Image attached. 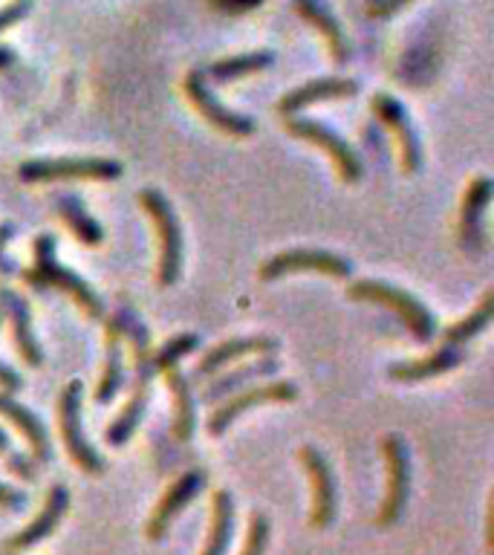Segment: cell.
I'll list each match as a JSON object with an SVG mask.
<instances>
[{"label":"cell","mask_w":494,"mask_h":555,"mask_svg":"<svg viewBox=\"0 0 494 555\" xmlns=\"http://www.w3.org/2000/svg\"><path fill=\"white\" fill-rule=\"evenodd\" d=\"M125 336L130 338V347H133V359H136V367H133V385H130V399L125 402V408L119 411V416L107 425L104 431V440L113 449H119L125 442L136 434L142 416L147 414V405H151V390H154L156 379V364H154V347H151V330L142 319H136L133 312L125 307Z\"/></svg>","instance_id":"obj_1"},{"label":"cell","mask_w":494,"mask_h":555,"mask_svg":"<svg viewBox=\"0 0 494 555\" xmlns=\"http://www.w3.org/2000/svg\"><path fill=\"white\" fill-rule=\"evenodd\" d=\"M55 251H58V241H55V234L43 232L35 237L32 243V267L24 269V284L32 286V289H58L69 298V301L76 304L84 310L87 319L102 321L104 319V301L102 295L95 293L93 286L87 284L84 278L73 272L69 267H64L58 258H55Z\"/></svg>","instance_id":"obj_2"},{"label":"cell","mask_w":494,"mask_h":555,"mask_svg":"<svg viewBox=\"0 0 494 555\" xmlns=\"http://www.w3.org/2000/svg\"><path fill=\"white\" fill-rule=\"evenodd\" d=\"M347 295L353 301L379 304V307L393 310L407 327V333L416 341H422V345L437 336V319H433V312L416 295L402 289V286H393L388 281H376V278H364V281H355V284L347 286Z\"/></svg>","instance_id":"obj_3"},{"label":"cell","mask_w":494,"mask_h":555,"mask_svg":"<svg viewBox=\"0 0 494 555\" xmlns=\"http://www.w3.org/2000/svg\"><path fill=\"white\" fill-rule=\"evenodd\" d=\"M139 206L159 232V267H156V281L159 286H173L180 281L182 272V225L180 217L173 211L171 199L162 191L147 185L139 191Z\"/></svg>","instance_id":"obj_4"},{"label":"cell","mask_w":494,"mask_h":555,"mask_svg":"<svg viewBox=\"0 0 494 555\" xmlns=\"http://www.w3.org/2000/svg\"><path fill=\"white\" fill-rule=\"evenodd\" d=\"M125 165L110 156H38L17 165L24 182H64V180H119Z\"/></svg>","instance_id":"obj_5"},{"label":"cell","mask_w":494,"mask_h":555,"mask_svg":"<svg viewBox=\"0 0 494 555\" xmlns=\"http://www.w3.org/2000/svg\"><path fill=\"white\" fill-rule=\"evenodd\" d=\"M81 405H84V385L78 379H69L58 397V428L64 449L69 460L87 475H104L107 460L99 454L93 442L87 440L84 423H81Z\"/></svg>","instance_id":"obj_6"},{"label":"cell","mask_w":494,"mask_h":555,"mask_svg":"<svg viewBox=\"0 0 494 555\" xmlns=\"http://www.w3.org/2000/svg\"><path fill=\"white\" fill-rule=\"evenodd\" d=\"M381 454H385V466H388V492L376 515V527L388 529L393 527L411 498V451L402 434H385L381 440Z\"/></svg>","instance_id":"obj_7"},{"label":"cell","mask_w":494,"mask_h":555,"mask_svg":"<svg viewBox=\"0 0 494 555\" xmlns=\"http://www.w3.org/2000/svg\"><path fill=\"white\" fill-rule=\"evenodd\" d=\"M286 130H289L295 139L321 147V151L333 159L338 177L344 182H359L364 177L362 156L355 154V147L350 145L341 133H336V130L329 128V125H324V121L307 119V116H298V119H295L292 116V119H286Z\"/></svg>","instance_id":"obj_8"},{"label":"cell","mask_w":494,"mask_h":555,"mask_svg":"<svg viewBox=\"0 0 494 555\" xmlns=\"http://www.w3.org/2000/svg\"><path fill=\"white\" fill-rule=\"evenodd\" d=\"M295 272H318L327 278H350L353 275V260L329 249H286L277 251L260 267V281H277V278L295 275Z\"/></svg>","instance_id":"obj_9"},{"label":"cell","mask_w":494,"mask_h":555,"mask_svg":"<svg viewBox=\"0 0 494 555\" xmlns=\"http://www.w3.org/2000/svg\"><path fill=\"white\" fill-rule=\"evenodd\" d=\"M185 99L194 104V111L203 116V119L217 128L225 137H251L258 130V121L246 116V113H237L232 107H225L220 99H217L206 85V73L203 69H191L185 76Z\"/></svg>","instance_id":"obj_10"},{"label":"cell","mask_w":494,"mask_h":555,"mask_svg":"<svg viewBox=\"0 0 494 555\" xmlns=\"http://www.w3.org/2000/svg\"><path fill=\"white\" fill-rule=\"evenodd\" d=\"M298 460H301L303 472H307L312 486L310 527L327 529L338 515V483L336 475H333V466H329L327 457L315 446H301Z\"/></svg>","instance_id":"obj_11"},{"label":"cell","mask_w":494,"mask_h":555,"mask_svg":"<svg viewBox=\"0 0 494 555\" xmlns=\"http://www.w3.org/2000/svg\"><path fill=\"white\" fill-rule=\"evenodd\" d=\"M295 399H298V385L286 379L269 382V385H255V388H243L237 393H232L223 405L217 408L214 414L208 416V434L220 437V434L232 428L237 416H243L251 408L266 405V402H295Z\"/></svg>","instance_id":"obj_12"},{"label":"cell","mask_w":494,"mask_h":555,"mask_svg":"<svg viewBox=\"0 0 494 555\" xmlns=\"http://www.w3.org/2000/svg\"><path fill=\"white\" fill-rule=\"evenodd\" d=\"M203 489H206V472H203V468H191V472L177 477V480L168 486V492L162 494V501L156 503L154 515L147 518V541H162V538L171 532L173 520L180 518L182 512L197 501L199 494H203Z\"/></svg>","instance_id":"obj_13"},{"label":"cell","mask_w":494,"mask_h":555,"mask_svg":"<svg viewBox=\"0 0 494 555\" xmlns=\"http://www.w3.org/2000/svg\"><path fill=\"white\" fill-rule=\"evenodd\" d=\"M373 116L396 137L399 156H402V171L416 173L422 168V142L416 133L414 121L407 116V107L390 93H376L370 99Z\"/></svg>","instance_id":"obj_14"},{"label":"cell","mask_w":494,"mask_h":555,"mask_svg":"<svg viewBox=\"0 0 494 555\" xmlns=\"http://www.w3.org/2000/svg\"><path fill=\"white\" fill-rule=\"evenodd\" d=\"M67 509L69 489L64 483H52L50 489H47V501H43L41 512H38L24 529H17L15 535L3 538V544H0L3 546V553H26V550H32V546H38L41 541H47V538L58 529V524L64 520Z\"/></svg>","instance_id":"obj_15"},{"label":"cell","mask_w":494,"mask_h":555,"mask_svg":"<svg viewBox=\"0 0 494 555\" xmlns=\"http://www.w3.org/2000/svg\"><path fill=\"white\" fill-rule=\"evenodd\" d=\"M494 182L489 177H474L466 185L463 194V206H459V246L466 255L480 258L485 251V208L492 206Z\"/></svg>","instance_id":"obj_16"},{"label":"cell","mask_w":494,"mask_h":555,"mask_svg":"<svg viewBox=\"0 0 494 555\" xmlns=\"http://www.w3.org/2000/svg\"><path fill=\"white\" fill-rule=\"evenodd\" d=\"M121 345H125V310H119L116 315L107 319L104 324V367L102 379L95 385L93 402L95 405H110L116 393L125 385V356H121Z\"/></svg>","instance_id":"obj_17"},{"label":"cell","mask_w":494,"mask_h":555,"mask_svg":"<svg viewBox=\"0 0 494 555\" xmlns=\"http://www.w3.org/2000/svg\"><path fill=\"white\" fill-rule=\"evenodd\" d=\"M359 93V81L347 76H327V78H312L307 85L295 87L289 93L281 95L277 102V113L281 116H298L301 111L312 107L318 102H338V99H350Z\"/></svg>","instance_id":"obj_18"},{"label":"cell","mask_w":494,"mask_h":555,"mask_svg":"<svg viewBox=\"0 0 494 555\" xmlns=\"http://www.w3.org/2000/svg\"><path fill=\"white\" fill-rule=\"evenodd\" d=\"M0 293H3V304H6V321L9 330H12V341H15L17 353L29 367H41L43 364V350L38 345V336H35V321L32 310H29V301L24 295H17L15 289H9L6 281H0Z\"/></svg>","instance_id":"obj_19"},{"label":"cell","mask_w":494,"mask_h":555,"mask_svg":"<svg viewBox=\"0 0 494 555\" xmlns=\"http://www.w3.org/2000/svg\"><path fill=\"white\" fill-rule=\"evenodd\" d=\"M0 416H6L9 423L15 425L17 431L24 434L26 446L32 451V460L38 466H47L52 460V442H50V431H47V425L41 423V416L29 411L24 402H17L12 393H0Z\"/></svg>","instance_id":"obj_20"},{"label":"cell","mask_w":494,"mask_h":555,"mask_svg":"<svg viewBox=\"0 0 494 555\" xmlns=\"http://www.w3.org/2000/svg\"><path fill=\"white\" fill-rule=\"evenodd\" d=\"M466 362V350L457 345H442L425 359H411V362H393L388 367V376L393 382H425L445 376V373L457 371L459 364Z\"/></svg>","instance_id":"obj_21"},{"label":"cell","mask_w":494,"mask_h":555,"mask_svg":"<svg viewBox=\"0 0 494 555\" xmlns=\"http://www.w3.org/2000/svg\"><path fill=\"white\" fill-rule=\"evenodd\" d=\"M165 376V385L171 390L173 399V420L171 431L180 442H188L197 431V399H194V385L185 373L180 371V364H168L159 371Z\"/></svg>","instance_id":"obj_22"},{"label":"cell","mask_w":494,"mask_h":555,"mask_svg":"<svg viewBox=\"0 0 494 555\" xmlns=\"http://www.w3.org/2000/svg\"><path fill=\"white\" fill-rule=\"evenodd\" d=\"M251 353H277V338L272 336H240V338H229L223 345H217L214 350H208L197 364V379H208V376H214L217 371H223L232 362L243 359V356Z\"/></svg>","instance_id":"obj_23"},{"label":"cell","mask_w":494,"mask_h":555,"mask_svg":"<svg viewBox=\"0 0 494 555\" xmlns=\"http://www.w3.org/2000/svg\"><path fill=\"white\" fill-rule=\"evenodd\" d=\"M277 371H281V362H277L275 353L260 356L258 362L243 364V367H237V371L225 373V376H220V379L211 382V385L206 388V393H203V399H206L208 405H214V402H220V399H225V397H232V393L243 390L246 385H251V382L275 376Z\"/></svg>","instance_id":"obj_24"},{"label":"cell","mask_w":494,"mask_h":555,"mask_svg":"<svg viewBox=\"0 0 494 555\" xmlns=\"http://www.w3.org/2000/svg\"><path fill=\"white\" fill-rule=\"evenodd\" d=\"M295 9H298V15L318 26L321 35L327 38V50L329 55H333V61L347 64L350 55H353V50H350V41H347L344 29H341V24L336 21V15H333L321 0H295Z\"/></svg>","instance_id":"obj_25"},{"label":"cell","mask_w":494,"mask_h":555,"mask_svg":"<svg viewBox=\"0 0 494 555\" xmlns=\"http://www.w3.org/2000/svg\"><path fill=\"white\" fill-rule=\"evenodd\" d=\"M234 535V498L229 489H217L211 498V524L199 555H225Z\"/></svg>","instance_id":"obj_26"},{"label":"cell","mask_w":494,"mask_h":555,"mask_svg":"<svg viewBox=\"0 0 494 555\" xmlns=\"http://www.w3.org/2000/svg\"><path fill=\"white\" fill-rule=\"evenodd\" d=\"M55 211L67 223L69 232L76 234L84 246H99V243H104V225L87 211L84 199L78 197V194H61L55 199Z\"/></svg>","instance_id":"obj_27"},{"label":"cell","mask_w":494,"mask_h":555,"mask_svg":"<svg viewBox=\"0 0 494 555\" xmlns=\"http://www.w3.org/2000/svg\"><path fill=\"white\" fill-rule=\"evenodd\" d=\"M275 64V52L258 50V52H243V55H232V59L214 61L208 67V78L214 85H229V81H237V78L258 76L263 69H269Z\"/></svg>","instance_id":"obj_28"},{"label":"cell","mask_w":494,"mask_h":555,"mask_svg":"<svg viewBox=\"0 0 494 555\" xmlns=\"http://www.w3.org/2000/svg\"><path fill=\"white\" fill-rule=\"evenodd\" d=\"M492 310H494V293L489 289V293L480 298V304H477L474 310L442 330V345L463 347L466 341H471L474 336H480V333H483V330L492 324Z\"/></svg>","instance_id":"obj_29"},{"label":"cell","mask_w":494,"mask_h":555,"mask_svg":"<svg viewBox=\"0 0 494 555\" xmlns=\"http://www.w3.org/2000/svg\"><path fill=\"white\" fill-rule=\"evenodd\" d=\"M0 460H3V466H6L12 475L26 480V483H35V480H38V463H35L29 454H24V451H17L15 446H12V440H9L6 431H0Z\"/></svg>","instance_id":"obj_30"},{"label":"cell","mask_w":494,"mask_h":555,"mask_svg":"<svg viewBox=\"0 0 494 555\" xmlns=\"http://www.w3.org/2000/svg\"><path fill=\"white\" fill-rule=\"evenodd\" d=\"M199 345L197 333H180V336L168 338L162 347H156L154 350V364L156 373L168 367V364H180V359H185L188 353H194Z\"/></svg>","instance_id":"obj_31"},{"label":"cell","mask_w":494,"mask_h":555,"mask_svg":"<svg viewBox=\"0 0 494 555\" xmlns=\"http://www.w3.org/2000/svg\"><path fill=\"white\" fill-rule=\"evenodd\" d=\"M269 538H272V524L263 512H251L249 532H246V544H243L240 555H266Z\"/></svg>","instance_id":"obj_32"},{"label":"cell","mask_w":494,"mask_h":555,"mask_svg":"<svg viewBox=\"0 0 494 555\" xmlns=\"http://www.w3.org/2000/svg\"><path fill=\"white\" fill-rule=\"evenodd\" d=\"M29 12H32V0H9L6 7H0V33L21 24Z\"/></svg>","instance_id":"obj_33"},{"label":"cell","mask_w":494,"mask_h":555,"mask_svg":"<svg viewBox=\"0 0 494 555\" xmlns=\"http://www.w3.org/2000/svg\"><path fill=\"white\" fill-rule=\"evenodd\" d=\"M26 506V492L15 489V486L0 483V512H15Z\"/></svg>","instance_id":"obj_34"},{"label":"cell","mask_w":494,"mask_h":555,"mask_svg":"<svg viewBox=\"0 0 494 555\" xmlns=\"http://www.w3.org/2000/svg\"><path fill=\"white\" fill-rule=\"evenodd\" d=\"M407 3H414V0H367V7H370L373 17L396 15L399 9L407 7Z\"/></svg>","instance_id":"obj_35"},{"label":"cell","mask_w":494,"mask_h":555,"mask_svg":"<svg viewBox=\"0 0 494 555\" xmlns=\"http://www.w3.org/2000/svg\"><path fill=\"white\" fill-rule=\"evenodd\" d=\"M0 388L6 390V393H17V390L24 388V376L17 371H12L9 364L0 362Z\"/></svg>","instance_id":"obj_36"},{"label":"cell","mask_w":494,"mask_h":555,"mask_svg":"<svg viewBox=\"0 0 494 555\" xmlns=\"http://www.w3.org/2000/svg\"><path fill=\"white\" fill-rule=\"evenodd\" d=\"M12 237H15V225H12V223H0V255H3V249H6Z\"/></svg>","instance_id":"obj_37"},{"label":"cell","mask_w":494,"mask_h":555,"mask_svg":"<svg viewBox=\"0 0 494 555\" xmlns=\"http://www.w3.org/2000/svg\"><path fill=\"white\" fill-rule=\"evenodd\" d=\"M217 3H223V7H232V9H251V7H258L260 0H217Z\"/></svg>","instance_id":"obj_38"},{"label":"cell","mask_w":494,"mask_h":555,"mask_svg":"<svg viewBox=\"0 0 494 555\" xmlns=\"http://www.w3.org/2000/svg\"><path fill=\"white\" fill-rule=\"evenodd\" d=\"M12 61H15V52L0 43V69H6L9 64H12Z\"/></svg>","instance_id":"obj_39"},{"label":"cell","mask_w":494,"mask_h":555,"mask_svg":"<svg viewBox=\"0 0 494 555\" xmlns=\"http://www.w3.org/2000/svg\"><path fill=\"white\" fill-rule=\"evenodd\" d=\"M6 324V304H3V293H0V327Z\"/></svg>","instance_id":"obj_40"},{"label":"cell","mask_w":494,"mask_h":555,"mask_svg":"<svg viewBox=\"0 0 494 555\" xmlns=\"http://www.w3.org/2000/svg\"><path fill=\"white\" fill-rule=\"evenodd\" d=\"M0 555H12V553H0Z\"/></svg>","instance_id":"obj_41"}]
</instances>
